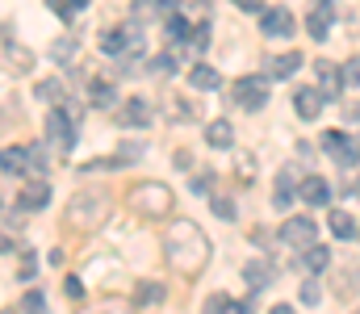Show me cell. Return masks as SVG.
I'll use <instances>...</instances> for the list:
<instances>
[{"mask_svg":"<svg viewBox=\"0 0 360 314\" xmlns=\"http://www.w3.org/2000/svg\"><path fill=\"white\" fill-rule=\"evenodd\" d=\"M101 51H105V55H113V59L143 55V34H139V25H117V30H105V34H101Z\"/></svg>","mask_w":360,"mask_h":314,"instance_id":"obj_4","label":"cell"},{"mask_svg":"<svg viewBox=\"0 0 360 314\" xmlns=\"http://www.w3.org/2000/svg\"><path fill=\"white\" fill-rule=\"evenodd\" d=\"M331 235H335V239H352V235H356V222H352L344 209H335V214H331Z\"/></svg>","mask_w":360,"mask_h":314,"instance_id":"obj_25","label":"cell"},{"mask_svg":"<svg viewBox=\"0 0 360 314\" xmlns=\"http://www.w3.org/2000/svg\"><path fill=\"white\" fill-rule=\"evenodd\" d=\"M231 4H239L243 13H260L264 8V0H231Z\"/></svg>","mask_w":360,"mask_h":314,"instance_id":"obj_42","label":"cell"},{"mask_svg":"<svg viewBox=\"0 0 360 314\" xmlns=\"http://www.w3.org/2000/svg\"><path fill=\"white\" fill-rule=\"evenodd\" d=\"M46 138H51V147H55L59 155H68V151L76 147V117H72L63 105H55V109L46 113Z\"/></svg>","mask_w":360,"mask_h":314,"instance_id":"obj_5","label":"cell"},{"mask_svg":"<svg viewBox=\"0 0 360 314\" xmlns=\"http://www.w3.org/2000/svg\"><path fill=\"white\" fill-rule=\"evenodd\" d=\"M164 251H168V264L184 273V277H197L201 268H205V260H210V239H205V230L197 226V222H188V218H180L168 226V239H164Z\"/></svg>","mask_w":360,"mask_h":314,"instance_id":"obj_1","label":"cell"},{"mask_svg":"<svg viewBox=\"0 0 360 314\" xmlns=\"http://www.w3.org/2000/svg\"><path fill=\"white\" fill-rule=\"evenodd\" d=\"M84 314H134V306H130V302H122V298H105V302L89 306Z\"/></svg>","mask_w":360,"mask_h":314,"instance_id":"obj_26","label":"cell"},{"mask_svg":"<svg viewBox=\"0 0 360 314\" xmlns=\"http://www.w3.org/2000/svg\"><path fill=\"white\" fill-rule=\"evenodd\" d=\"M319 80H323V97H335V93H340V72H335L327 59L319 63Z\"/></svg>","mask_w":360,"mask_h":314,"instance_id":"obj_24","label":"cell"},{"mask_svg":"<svg viewBox=\"0 0 360 314\" xmlns=\"http://www.w3.org/2000/svg\"><path fill=\"white\" fill-rule=\"evenodd\" d=\"M130 209L151 218V222H160V218L172 214V189H164L160 181H143V185L130 189Z\"/></svg>","mask_w":360,"mask_h":314,"instance_id":"obj_3","label":"cell"},{"mask_svg":"<svg viewBox=\"0 0 360 314\" xmlns=\"http://www.w3.org/2000/svg\"><path fill=\"white\" fill-rule=\"evenodd\" d=\"M172 164H176V168H193V155H188V151H176Z\"/></svg>","mask_w":360,"mask_h":314,"instance_id":"obj_44","label":"cell"},{"mask_svg":"<svg viewBox=\"0 0 360 314\" xmlns=\"http://www.w3.org/2000/svg\"><path fill=\"white\" fill-rule=\"evenodd\" d=\"M89 105H96V109L117 105V89H113L109 80H92V84H89Z\"/></svg>","mask_w":360,"mask_h":314,"instance_id":"obj_19","label":"cell"},{"mask_svg":"<svg viewBox=\"0 0 360 314\" xmlns=\"http://www.w3.org/2000/svg\"><path fill=\"white\" fill-rule=\"evenodd\" d=\"M188 84H193L197 93H214V89H222V76H218L214 67H205V63H197V67L188 72Z\"/></svg>","mask_w":360,"mask_h":314,"instance_id":"obj_18","label":"cell"},{"mask_svg":"<svg viewBox=\"0 0 360 314\" xmlns=\"http://www.w3.org/2000/svg\"><path fill=\"white\" fill-rule=\"evenodd\" d=\"M17 206L30 209V214H34V209H46V206H51V185H46V181L25 185V189H21V197H17Z\"/></svg>","mask_w":360,"mask_h":314,"instance_id":"obj_16","label":"cell"},{"mask_svg":"<svg viewBox=\"0 0 360 314\" xmlns=\"http://www.w3.org/2000/svg\"><path fill=\"white\" fill-rule=\"evenodd\" d=\"M331 21H335V4H331V0H319V4L310 8V17H306V34L323 42V38L331 34Z\"/></svg>","mask_w":360,"mask_h":314,"instance_id":"obj_10","label":"cell"},{"mask_svg":"<svg viewBox=\"0 0 360 314\" xmlns=\"http://www.w3.org/2000/svg\"><path fill=\"white\" fill-rule=\"evenodd\" d=\"M235 176H239L243 185H252V181H256V159H252L248 151H239V159H235Z\"/></svg>","mask_w":360,"mask_h":314,"instance_id":"obj_29","label":"cell"},{"mask_svg":"<svg viewBox=\"0 0 360 314\" xmlns=\"http://www.w3.org/2000/svg\"><path fill=\"white\" fill-rule=\"evenodd\" d=\"M134 298H139V302H147V306H155V302H164V285H160V281H143Z\"/></svg>","mask_w":360,"mask_h":314,"instance_id":"obj_30","label":"cell"},{"mask_svg":"<svg viewBox=\"0 0 360 314\" xmlns=\"http://www.w3.org/2000/svg\"><path fill=\"white\" fill-rule=\"evenodd\" d=\"M302 264H306L310 273H323V268L331 264V251L319 247V243H310V247H302Z\"/></svg>","mask_w":360,"mask_h":314,"instance_id":"obj_22","label":"cell"},{"mask_svg":"<svg viewBox=\"0 0 360 314\" xmlns=\"http://www.w3.org/2000/svg\"><path fill=\"white\" fill-rule=\"evenodd\" d=\"M222 310H226V298H222V294H214V298L205 302V314H222Z\"/></svg>","mask_w":360,"mask_h":314,"instance_id":"obj_41","label":"cell"},{"mask_svg":"<svg viewBox=\"0 0 360 314\" xmlns=\"http://www.w3.org/2000/svg\"><path fill=\"white\" fill-rule=\"evenodd\" d=\"M164 34H168V42H184V38H188V21H184L180 13H172L168 25H164Z\"/></svg>","mask_w":360,"mask_h":314,"instance_id":"obj_31","label":"cell"},{"mask_svg":"<svg viewBox=\"0 0 360 314\" xmlns=\"http://www.w3.org/2000/svg\"><path fill=\"white\" fill-rule=\"evenodd\" d=\"M297 298H302L306 306H314V302H319V281H302V289H297Z\"/></svg>","mask_w":360,"mask_h":314,"instance_id":"obj_38","label":"cell"},{"mask_svg":"<svg viewBox=\"0 0 360 314\" xmlns=\"http://www.w3.org/2000/svg\"><path fill=\"white\" fill-rule=\"evenodd\" d=\"M155 4H160V8H176L180 0H155Z\"/></svg>","mask_w":360,"mask_h":314,"instance_id":"obj_47","label":"cell"},{"mask_svg":"<svg viewBox=\"0 0 360 314\" xmlns=\"http://www.w3.org/2000/svg\"><path fill=\"white\" fill-rule=\"evenodd\" d=\"M76 55H80L76 38H55V42H51V59H55V63L68 67V63H76Z\"/></svg>","mask_w":360,"mask_h":314,"instance_id":"obj_21","label":"cell"},{"mask_svg":"<svg viewBox=\"0 0 360 314\" xmlns=\"http://www.w3.org/2000/svg\"><path fill=\"white\" fill-rule=\"evenodd\" d=\"M25 310H30V314H51V310H46L42 289H30V294H25Z\"/></svg>","mask_w":360,"mask_h":314,"instance_id":"obj_37","label":"cell"},{"mask_svg":"<svg viewBox=\"0 0 360 314\" xmlns=\"http://www.w3.org/2000/svg\"><path fill=\"white\" fill-rule=\"evenodd\" d=\"M193 193H214V172H205V176H193Z\"/></svg>","mask_w":360,"mask_h":314,"instance_id":"obj_39","label":"cell"},{"mask_svg":"<svg viewBox=\"0 0 360 314\" xmlns=\"http://www.w3.org/2000/svg\"><path fill=\"white\" fill-rule=\"evenodd\" d=\"M239 273H243L248 289H269L272 277H276V273H272V264L264 260V256H252V260H243V268H239Z\"/></svg>","mask_w":360,"mask_h":314,"instance_id":"obj_12","label":"cell"},{"mask_svg":"<svg viewBox=\"0 0 360 314\" xmlns=\"http://www.w3.org/2000/svg\"><path fill=\"white\" fill-rule=\"evenodd\" d=\"M314 235H319V222H314V218H289V222L281 226V239L293 243V247H310Z\"/></svg>","mask_w":360,"mask_h":314,"instance_id":"obj_9","label":"cell"},{"mask_svg":"<svg viewBox=\"0 0 360 314\" xmlns=\"http://www.w3.org/2000/svg\"><path fill=\"white\" fill-rule=\"evenodd\" d=\"M293 172H281V185H276V193H272V206L276 209H289V202H293Z\"/></svg>","mask_w":360,"mask_h":314,"instance_id":"obj_28","label":"cell"},{"mask_svg":"<svg viewBox=\"0 0 360 314\" xmlns=\"http://www.w3.org/2000/svg\"><path fill=\"white\" fill-rule=\"evenodd\" d=\"M25 172H46V151L34 143V147H25Z\"/></svg>","mask_w":360,"mask_h":314,"instance_id":"obj_34","label":"cell"},{"mask_svg":"<svg viewBox=\"0 0 360 314\" xmlns=\"http://www.w3.org/2000/svg\"><path fill=\"white\" fill-rule=\"evenodd\" d=\"M0 314H13V310H0Z\"/></svg>","mask_w":360,"mask_h":314,"instance_id":"obj_50","label":"cell"},{"mask_svg":"<svg viewBox=\"0 0 360 314\" xmlns=\"http://www.w3.org/2000/svg\"><path fill=\"white\" fill-rule=\"evenodd\" d=\"M269 80H285V76H293L297 67H302V55L297 51H281V55H269Z\"/></svg>","mask_w":360,"mask_h":314,"instance_id":"obj_15","label":"cell"},{"mask_svg":"<svg viewBox=\"0 0 360 314\" xmlns=\"http://www.w3.org/2000/svg\"><path fill=\"white\" fill-rule=\"evenodd\" d=\"M210 206H214V214H218L222 222H235V202H231V197H222V193H210Z\"/></svg>","mask_w":360,"mask_h":314,"instance_id":"obj_33","label":"cell"},{"mask_svg":"<svg viewBox=\"0 0 360 314\" xmlns=\"http://www.w3.org/2000/svg\"><path fill=\"white\" fill-rule=\"evenodd\" d=\"M297 193H302V202H306V206H327V202H331V185H327L323 176H306Z\"/></svg>","mask_w":360,"mask_h":314,"instance_id":"obj_17","label":"cell"},{"mask_svg":"<svg viewBox=\"0 0 360 314\" xmlns=\"http://www.w3.org/2000/svg\"><path fill=\"white\" fill-rule=\"evenodd\" d=\"M0 67L13 72V76L34 72V55H30L21 42H13V30H8V25H0Z\"/></svg>","mask_w":360,"mask_h":314,"instance_id":"obj_6","label":"cell"},{"mask_svg":"<svg viewBox=\"0 0 360 314\" xmlns=\"http://www.w3.org/2000/svg\"><path fill=\"white\" fill-rule=\"evenodd\" d=\"M340 89H360V55H352V59L340 67Z\"/></svg>","mask_w":360,"mask_h":314,"instance_id":"obj_27","label":"cell"},{"mask_svg":"<svg viewBox=\"0 0 360 314\" xmlns=\"http://www.w3.org/2000/svg\"><path fill=\"white\" fill-rule=\"evenodd\" d=\"M8 247H13V239H8V235H0V251H8Z\"/></svg>","mask_w":360,"mask_h":314,"instance_id":"obj_46","label":"cell"},{"mask_svg":"<svg viewBox=\"0 0 360 314\" xmlns=\"http://www.w3.org/2000/svg\"><path fill=\"white\" fill-rule=\"evenodd\" d=\"M155 72H176V55H172V51L160 55V59H155Z\"/></svg>","mask_w":360,"mask_h":314,"instance_id":"obj_40","label":"cell"},{"mask_svg":"<svg viewBox=\"0 0 360 314\" xmlns=\"http://www.w3.org/2000/svg\"><path fill=\"white\" fill-rule=\"evenodd\" d=\"M323 101H327L323 89H297V93H293V109H297L306 122H314V117L323 113Z\"/></svg>","mask_w":360,"mask_h":314,"instance_id":"obj_14","label":"cell"},{"mask_svg":"<svg viewBox=\"0 0 360 314\" xmlns=\"http://www.w3.org/2000/svg\"><path fill=\"white\" fill-rule=\"evenodd\" d=\"M84 4H89V0H72V8H84Z\"/></svg>","mask_w":360,"mask_h":314,"instance_id":"obj_49","label":"cell"},{"mask_svg":"<svg viewBox=\"0 0 360 314\" xmlns=\"http://www.w3.org/2000/svg\"><path fill=\"white\" fill-rule=\"evenodd\" d=\"M226 314H252V302H226Z\"/></svg>","mask_w":360,"mask_h":314,"instance_id":"obj_43","label":"cell"},{"mask_svg":"<svg viewBox=\"0 0 360 314\" xmlns=\"http://www.w3.org/2000/svg\"><path fill=\"white\" fill-rule=\"evenodd\" d=\"M109 218V193H101V189H84V193H76L68 209H63V222L68 226H80V230H92V226H101Z\"/></svg>","mask_w":360,"mask_h":314,"instance_id":"obj_2","label":"cell"},{"mask_svg":"<svg viewBox=\"0 0 360 314\" xmlns=\"http://www.w3.org/2000/svg\"><path fill=\"white\" fill-rule=\"evenodd\" d=\"M272 314H293V306H272Z\"/></svg>","mask_w":360,"mask_h":314,"instance_id":"obj_48","label":"cell"},{"mask_svg":"<svg viewBox=\"0 0 360 314\" xmlns=\"http://www.w3.org/2000/svg\"><path fill=\"white\" fill-rule=\"evenodd\" d=\"M323 151H327L340 168H356L360 164V138L344 134V130H327V134H323Z\"/></svg>","mask_w":360,"mask_h":314,"instance_id":"obj_7","label":"cell"},{"mask_svg":"<svg viewBox=\"0 0 360 314\" xmlns=\"http://www.w3.org/2000/svg\"><path fill=\"white\" fill-rule=\"evenodd\" d=\"M46 4H51V8H55V13H59V17H68V21H72V8H68V4H63V0H46Z\"/></svg>","mask_w":360,"mask_h":314,"instance_id":"obj_45","label":"cell"},{"mask_svg":"<svg viewBox=\"0 0 360 314\" xmlns=\"http://www.w3.org/2000/svg\"><path fill=\"white\" fill-rule=\"evenodd\" d=\"M168 113H172V117H180V122H197V109H193L188 101H180V97H172V101H168Z\"/></svg>","mask_w":360,"mask_h":314,"instance_id":"obj_35","label":"cell"},{"mask_svg":"<svg viewBox=\"0 0 360 314\" xmlns=\"http://www.w3.org/2000/svg\"><path fill=\"white\" fill-rule=\"evenodd\" d=\"M269 76H243L235 84V105L239 109H264L269 105Z\"/></svg>","mask_w":360,"mask_h":314,"instance_id":"obj_8","label":"cell"},{"mask_svg":"<svg viewBox=\"0 0 360 314\" xmlns=\"http://www.w3.org/2000/svg\"><path fill=\"white\" fill-rule=\"evenodd\" d=\"M260 30H264L269 38H293V34H297V21H293L289 8H269L264 21H260Z\"/></svg>","mask_w":360,"mask_h":314,"instance_id":"obj_11","label":"cell"},{"mask_svg":"<svg viewBox=\"0 0 360 314\" xmlns=\"http://www.w3.org/2000/svg\"><path fill=\"white\" fill-rule=\"evenodd\" d=\"M63 298H68V302H84V281H80V277H68V281H63Z\"/></svg>","mask_w":360,"mask_h":314,"instance_id":"obj_36","label":"cell"},{"mask_svg":"<svg viewBox=\"0 0 360 314\" xmlns=\"http://www.w3.org/2000/svg\"><path fill=\"white\" fill-rule=\"evenodd\" d=\"M38 97L51 105H63V84L59 80H38Z\"/></svg>","mask_w":360,"mask_h":314,"instance_id":"obj_32","label":"cell"},{"mask_svg":"<svg viewBox=\"0 0 360 314\" xmlns=\"http://www.w3.org/2000/svg\"><path fill=\"white\" fill-rule=\"evenodd\" d=\"M0 172H25V147H4L0 151Z\"/></svg>","mask_w":360,"mask_h":314,"instance_id":"obj_23","label":"cell"},{"mask_svg":"<svg viewBox=\"0 0 360 314\" xmlns=\"http://www.w3.org/2000/svg\"><path fill=\"white\" fill-rule=\"evenodd\" d=\"M151 122V105L139 101V97H130V101L117 109V126H126V130H143Z\"/></svg>","mask_w":360,"mask_h":314,"instance_id":"obj_13","label":"cell"},{"mask_svg":"<svg viewBox=\"0 0 360 314\" xmlns=\"http://www.w3.org/2000/svg\"><path fill=\"white\" fill-rule=\"evenodd\" d=\"M205 143L210 147H231L235 143V126L231 122H210L205 126Z\"/></svg>","mask_w":360,"mask_h":314,"instance_id":"obj_20","label":"cell"}]
</instances>
